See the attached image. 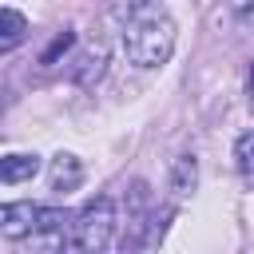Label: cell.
Returning a JSON list of instances; mask_svg holds the SVG:
<instances>
[{
    "mask_svg": "<svg viewBox=\"0 0 254 254\" xmlns=\"http://www.w3.org/2000/svg\"><path fill=\"white\" fill-rule=\"evenodd\" d=\"M175 20L163 12V4L131 0V16L123 24V52L135 67H159L175 52Z\"/></svg>",
    "mask_w": 254,
    "mask_h": 254,
    "instance_id": "obj_1",
    "label": "cell"
},
{
    "mask_svg": "<svg viewBox=\"0 0 254 254\" xmlns=\"http://www.w3.org/2000/svg\"><path fill=\"white\" fill-rule=\"evenodd\" d=\"M115 226H119V218H115V202H111V198H91V202L71 218V246H75V250H91V254H99V250L111 246Z\"/></svg>",
    "mask_w": 254,
    "mask_h": 254,
    "instance_id": "obj_2",
    "label": "cell"
},
{
    "mask_svg": "<svg viewBox=\"0 0 254 254\" xmlns=\"http://www.w3.org/2000/svg\"><path fill=\"white\" fill-rule=\"evenodd\" d=\"M67 222H71V218H67L60 206H40V222H36V230H32V250L52 254V250L71 246V238H67Z\"/></svg>",
    "mask_w": 254,
    "mask_h": 254,
    "instance_id": "obj_3",
    "label": "cell"
},
{
    "mask_svg": "<svg viewBox=\"0 0 254 254\" xmlns=\"http://www.w3.org/2000/svg\"><path fill=\"white\" fill-rule=\"evenodd\" d=\"M36 222H40V206L36 202H4L0 206V234L12 238V242L32 238Z\"/></svg>",
    "mask_w": 254,
    "mask_h": 254,
    "instance_id": "obj_4",
    "label": "cell"
},
{
    "mask_svg": "<svg viewBox=\"0 0 254 254\" xmlns=\"http://www.w3.org/2000/svg\"><path fill=\"white\" fill-rule=\"evenodd\" d=\"M48 183H52V190H56V194H71V190H79V183H83V163H79L75 155L60 151V155L52 159Z\"/></svg>",
    "mask_w": 254,
    "mask_h": 254,
    "instance_id": "obj_5",
    "label": "cell"
},
{
    "mask_svg": "<svg viewBox=\"0 0 254 254\" xmlns=\"http://www.w3.org/2000/svg\"><path fill=\"white\" fill-rule=\"evenodd\" d=\"M40 175V155L32 151H16V155H4L0 159V183H8V187H16V183H28V179H36Z\"/></svg>",
    "mask_w": 254,
    "mask_h": 254,
    "instance_id": "obj_6",
    "label": "cell"
},
{
    "mask_svg": "<svg viewBox=\"0 0 254 254\" xmlns=\"http://www.w3.org/2000/svg\"><path fill=\"white\" fill-rule=\"evenodd\" d=\"M194 187H198V159L194 155H179L175 167H171V194L183 202V198L194 194Z\"/></svg>",
    "mask_w": 254,
    "mask_h": 254,
    "instance_id": "obj_7",
    "label": "cell"
},
{
    "mask_svg": "<svg viewBox=\"0 0 254 254\" xmlns=\"http://www.w3.org/2000/svg\"><path fill=\"white\" fill-rule=\"evenodd\" d=\"M103 71H107V48H103V44H95V48H87V52L75 60L71 79H75V83H83V87H91Z\"/></svg>",
    "mask_w": 254,
    "mask_h": 254,
    "instance_id": "obj_8",
    "label": "cell"
},
{
    "mask_svg": "<svg viewBox=\"0 0 254 254\" xmlns=\"http://www.w3.org/2000/svg\"><path fill=\"white\" fill-rule=\"evenodd\" d=\"M24 36H28V20H24V12L4 8V12H0V48H4V52H12Z\"/></svg>",
    "mask_w": 254,
    "mask_h": 254,
    "instance_id": "obj_9",
    "label": "cell"
},
{
    "mask_svg": "<svg viewBox=\"0 0 254 254\" xmlns=\"http://www.w3.org/2000/svg\"><path fill=\"white\" fill-rule=\"evenodd\" d=\"M123 226H131V230L147 226V187L143 183H131V190H127V222Z\"/></svg>",
    "mask_w": 254,
    "mask_h": 254,
    "instance_id": "obj_10",
    "label": "cell"
},
{
    "mask_svg": "<svg viewBox=\"0 0 254 254\" xmlns=\"http://www.w3.org/2000/svg\"><path fill=\"white\" fill-rule=\"evenodd\" d=\"M234 167L242 175H254V131H242L234 143Z\"/></svg>",
    "mask_w": 254,
    "mask_h": 254,
    "instance_id": "obj_11",
    "label": "cell"
},
{
    "mask_svg": "<svg viewBox=\"0 0 254 254\" xmlns=\"http://www.w3.org/2000/svg\"><path fill=\"white\" fill-rule=\"evenodd\" d=\"M234 16H254V0H226Z\"/></svg>",
    "mask_w": 254,
    "mask_h": 254,
    "instance_id": "obj_12",
    "label": "cell"
},
{
    "mask_svg": "<svg viewBox=\"0 0 254 254\" xmlns=\"http://www.w3.org/2000/svg\"><path fill=\"white\" fill-rule=\"evenodd\" d=\"M250 83H254V75H250Z\"/></svg>",
    "mask_w": 254,
    "mask_h": 254,
    "instance_id": "obj_13",
    "label": "cell"
}]
</instances>
